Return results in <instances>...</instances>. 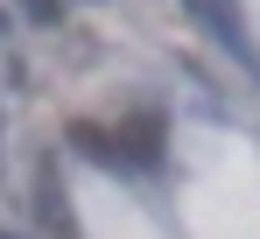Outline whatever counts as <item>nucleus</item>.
Listing matches in <instances>:
<instances>
[{
	"instance_id": "obj_1",
	"label": "nucleus",
	"mask_w": 260,
	"mask_h": 239,
	"mask_svg": "<svg viewBox=\"0 0 260 239\" xmlns=\"http://www.w3.org/2000/svg\"><path fill=\"white\" fill-rule=\"evenodd\" d=\"M197 14L211 21L218 49H232V56H239V71H246V78H260V49H253V36H246V14H239L232 0H197Z\"/></svg>"
},
{
	"instance_id": "obj_4",
	"label": "nucleus",
	"mask_w": 260,
	"mask_h": 239,
	"mask_svg": "<svg viewBox=\"0 0 260 239\" xmlns=\"http://www.w3.org/2000/svg\"><path fill=\"white\" fill-rule=\"evenodd\" d=\"M7 28H14V21H7V7H0V36H7Z\"/></svg>"
},
{
	"instance_id": "obj_3",
	"label": "nucleus",
	"mask_w": 260,
	"mask_h": 239,
	"mask_svg": "<svg viewBox=\"0 0 260 239\" xmlns=\"http://www.w3.org/2000/svg\"><path fill=\"white\" fill-rule=\"evenodd\" d=\"M21 14H28V21H43V28H49V21H63V0H21Z\"/></svg>"
},
{
	"instance_id": "obj_2",
	"label": "nucleus",
	"mask_w": 260,
	"mask_h": 239,
	"mask_svg": "<svg viewBox=\"0 0 260 239\" xmlns=\"http://www.w3.org/2000/svg\"><path fill=\"white\" fill-rule=\"evenodd\" d=\"M36 218H43L49 232H71V211L56 197V162H43V183H36Z\"/></svg>"
}]
</instances>
